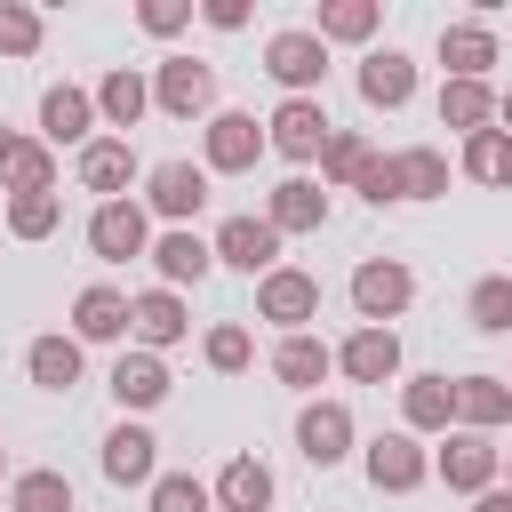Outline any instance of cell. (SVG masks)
I'll list each match as a JSON object with an SVG mask.
<instances>
[{
  "instance_id": "6da1fadb",
  "label": "cell",
  "mask_w": 512,
  "mask_h": 512,
  "mask_svg": "<svg viewBox=\"0 0 512 512\" xmlns=\"http://www.w3.org/2000/svg\"><path fill=\"white\" fill-rule=\"evenodd\" d=\"M328 136H336V120H328L320 96H280L272 120H264V152H280V160H296V168H312Z\"/></svg>"
},
{
  "instance_id": "7a4b0ae2",
  "label": "cell",
  "mask_w": 512,
  "mask_h": 512,
  "mask_svg": "<svg viewBox=\"0 0 512 512\" xmlns=\"http://www.w3.org/2000/svg\"><path fill=\"white\" fill-rule=\"evenodd\" d=\"M408 304H416V272H408L400 256H368V264L352 272V312H360V328H392Z\"/></svg>"
},
{
  "instance_id": "3957f363",
  "label": "cell",
  "mask_w": 512,
  "mask_h": 512,
  "mask_svg": "<svg viewBox=\"0 0 512 512\" xmlns=\"http://www.w3.org/2000/svg\"><path fill=\"white\" fill-rule=\"evenodd\" d=\"M264 72H272L288 96H320V80H328V40H320L312 24H288V32L264 40Z\"/></svg>"
},
{
  "instance_id": "277c9868",
  "label": "cell",
  "mask_w": 512,
  "mask_h": 512,
  "mask_svg": "<svg viewBox=\"0 0 512 512\" xmlns=\"http://www.w3.org/2000/svg\"><path fill=\"white\" fill-rule=\"evenodd\" d=\"M152 104H160L168 120L216 112V64H200V56H160V64H152Z\"/></svg>"
},
{
  "instance_id": "5b68a950",
  "label": "cell",
  "mask_w": 512,
  "mask_h": 512,
  "mask_svg": "<svg viewBox=\"0 0 512 512\" xmlns=\"http://www.w3.org/2000/svg\"><path fill=\"white\" fill-rule=\"evenodd\" d=\"M200 208H208V168H192V160L144 168V216H168V232H184Z\"/></svg>"
},
{
  "instance_id": "8992f818",
  "label": "cell",
  "mask_w": 512,
  "mask_h": 512,
  "mask_svg": "<svg viewBox=\"0 0 512 512\" xmlns=\"http://www.w3.org/2000/svg\"><path fill=\"white\" fill-rule=\"evenodd\" d=\"M256 320H272L280 336H304V320H320V280L296 264H272L256 280Z\"/></svg>"
},
{
  "instance_id": "52a82bcc",
  "label": "cell",
  "mask_w": 512,
  "mask_h": 512,
  "mask_svg": "<svg viewBox=\"0 0 512 512\" xmlns=\"http://www.w3.org/2000/svg\"><path fill=\"white\" fill-rule=\"evenodd\" d=\"M360 464H368V488H384V496H408V488L432 480V448L416 432H376L360 448Z\"/></svg>"
},
{
  "instance_id": "ba28073f",
  "label": "cell",
  "mask_w": 512,
  "mask_h": 512,
  "mask_svg": "<svg viewBox=\"0 0 512 512\" xmlns=\"http://www.w3.org/2000/svg\"><path fill=\"white\" fill-rule=\"evenodd\" d=\"M88 248H96L104 264H136V256H152V216H144V200H96V216H88Z\"/></svg>"
},
{
  "instance_id": "9c48e42d",
  "label": "cell",
  "mask_w": 512,
  "mask_h": 512,
  "mask_svg": "<svg viewBox=\"0 0 512 512\" xmlns=\"http://www.w3.org/2000/svg\"><path fill=\"white\" fill-rule=\"evenodd\" d=\"M296 456H304L312 472H336V464L352 456V408H344V400H304V408H296Z\"/></svg>"
},
{
  "instance_id": "30bf717a",
  "label": "cell",
  "mask_w": 512,
  "mask_h": 512,
  "mask_svg": "<svg viewBox=\"0 0 512 512\" xmlns=\"http://www.w3.org/2000/svg\"><path fill=\"white\" fill-rule=\"evenodd\" d=\"M432 472H440L456 496H480V488H496V472H504V448H496L488 432H448V440L432 448Z\"/></svg>"
},
{
  "instance_id": "8fae6325",
  "label": "cell",
  "mask_w": 512,
  "mask_h": 512,
  "mask_svg": "<svg viewBox=\"0 0 512 512\" xmlns=\"http://www.w3.org/2000/svg\"><path fill=\"white\" fill-rule=\"evenodd\" d=\"M200 152H208V176H248L264 160V120L256 112H208Z\"/></svg>"
},
{
  "instance_id": "7c38bea8",
  "label": "cell",
  "mask_w": 512,
  "mask_h": 512,
  "mask_svg": "<svg viewBox=\"0 0 512 512\" xmlns=\"http://www.w3.org/2000/svg\"><path fill=\"white\" fill-rule=\"evenodd\" d=\"M184 336H192V312H184L176 288L128 296V344H136V352H168V344H184Z\"/></svg>"
},
{
  "instance_id": "4fadbf2b",
  "label": "cell",
  "mask_w": 512,
  "mask_h": 512,
  "mask_svg": "<svg viewBox=\"0 0 512 512\" xmlns=\"http://www.w3.org/2000/svg\"><path fill=\"white\" fill-rule=\"evenodd\" d=\"M208 248H216V264H232V272H248V280H264V272L280 264V232H272L264 216H224Z\"/></svg>"
},
{
  "instance_id": "5bb4252c",
  "label": "cell",
  "mask_w": 512,
  "mask_h": 512,
  "mask_svg": "<svg viewBox=\"0 0 512 512\" xmlns=\"http://www.w3.org/2000/svg\"><path fill=\"white\" fill-rule=\"evenodd\" d=\"M40 144H48V152H56V144H96V96L72 88V80H56V88L40 96Z\"/></svg>"
},
{
  "instance_id": "9a60e30c",
  "label": "cell",
  "mask_w": 512,
  "mask_h": 512,
  "mask_svg": "<svg viewBox=\"0 0 512 512\" xmlns=\"http://www.w3.org/2000/svg\"><path fill=\"white\" fill-rule=\"evenodd\" d=\"M144 176V160H136V144L128 136H96V144H80V192H104V200H128V184Z\"/></svg>"
},
{
  "instance_id": "2e32d148",
  "label": "cell",
  "mask_w": 512,
  "mask_h": 512,
  "mask_svg": "<svg viewBox=\"0 0 512 512\" xmlns=\"http://www.w3.org/2000/svg\"><path fill=\"white\" fill-rule=\"evenodd\" d=\"M104 480L112 488H152L160 480V440L144 424H112L104 432Z\"/></svg>"
},
{
  "instance_id": "e0dca14e",
  "label": "cell",
  "mask_w": 512,
  "mask_h": 512,
  "mask_svg": "<svg viewBox=\"0 0 512 512\" xmlns=\"http://www.w3.org/2000/svg\"><path fill=\"white\" fill-rule=\"evenodd\" d=\"M152 272H160V288L184 296V288H200V280L216 272V248H208L192 224H184V232H160V240H152Z\"/></svg>"
},
{
  "instance_id": "ac0fdd59",
  "label": "cell",
  "mask_w": 512,
  "mask_h": 512,
  "mask_svg": "<svg viewBox=\"0 0 512 512\" xmlns=\"http://www.w3.org/2000/svg\"><path fill=\"white\" fill-rule=\"evenodd\" d=\"M88 96H96V120H104V128H120V136H128V128L152 112V80H144L136 64H112V72H104Z\"/></svg>"
},
{
  "instance_id": "d6986e66",
  "label": "cell",
  "mask_w": 512,
  "mask_h": 512,
  "mask_svg": "<svg viewBox=\"0 0 512 512\" xmlns=\"http://www.w3.org/2000/svg\"><path fill=\"white\" fill-rule=\"evenodd\" d=\"M336 368H344L352 384H392V376H400V336H392V328H352V336L336 344Z\"/></svg>"
},
{
  "instance_id": "ffe728a7",
  "label": "cell",
  "mask_w": 512,
  "mask_h": 512,
  "mask_svg": "<svg viewBox=\"0 0 512 512\" xmlns=\"http://www.w3.org/2000/svg\"><path fill=\"white\" fill-rule=\"evenodd\" d=\"M112 400H120L128 416L160 408V400H168V360H160V352H136V344H128V352L112 360Z\"/></svg>"
},
{
  "instance_id": "44dd1931",
  "label": "cell",
  "mask_w": 512,
  "mask_h": 512,
  "mask_svg": "<svg viewBox=\"0 0 512 512\" xmlns=\"http://www.w3.org/2000/svg\"><path fill=\"white\" fill-rule=\"evenodd\" d=\"M408 96H416V64H408L400 48L360 56V104H368V112H400Z\"/></svg>"
},
{
  "instance_id": "7402d4cb",
  "label": "cell",
  "mask_w": 512,
  "mask_h": 512,
  "mask_svg": "<svg viewBox=\"0 0 512 512\" xmlns=\"http://www.w3.org/2000/svg\"><path fill=\"white\" fill-rule=\"evenodd\" d=\"M264 224H272L280 240H288V232H320V224H328V192H320L312 176H288V184H272Z\"/></svg>"
},
{
  "instance_id": "603a6c76",
  "label": "cell",
  "mask_w": 512,
  "mask_h": 512,
  "mask_svg": "<svg viewBox=\"0 0 512 512\" xmlns=\"http://www.w3.org/2000/svg\"><path fill=\"white\" fill-rule=\"evenodd\" d=\"M120 336H128V296L104 288V280L80 288L72 296V344H120Z\"/></svg>"
},
{
  "instance_id": "cb8c5ba5",
  "label": "cell",
  "mask_w": 512,
  "mask_h": 512,
  "mask_svg": "<svg viewBox=\"0 0 512 512\" xmlns=\"http://www.w3.org/2000/svg\"><path fill=\"white\" fill-rule=\"evenodd\" d=\"M400 432H456V392H448V376H408L400 384Z\"/></svg>"
},
{
  "instance_id": "d4e9b609",
  "label": "cell",
  "mask_w": 512,
  "mask_h": 512,
  "mask_svg": "<svg viewBox=\"0 0 512 512\" xmlns=\"http://www.w3.org/2000/svg\"><path fill=\"white\" fill-rule=\"evenodd\" d=\"M448 392H456V432H496V424H512V384H504V376H456Z\"/></svg>"
},
{
  "instance_id": "484cf974",
  "label": "cell",
  "mask_w": 512,
  "mask_h": 512,
  "mask_svg": "<svg viewBox=\"0 0 512 512\" xmlns=\"http://www.w3.org/2000/svg\"><path fill=\"white\" fill-rule=\"evenodd\" d=\"M440 64H448V80H488V64H496V32H488L480 16L440 24Z\"/></svg>"
},
{
  "instance_id": "4316f807",
  "label": "cell",
  "mask_w": 512,
  "mask_h": 512,
  "mask_svg": "<svg viewBox=\"0 0 512 512\" xmlns=\"http://www.w3.org/2000/svg\"><path fill=\"white\" fill-rule=\"evenodd\" d=\"M328 368H336V352H328V344H320L312 328H304V336H280V344H272V376H280L288 392H320V376H328Z\"/></svg>"
},
{
  "instance_id": "83f0119b",
  "label": "cell",
  "mask_w": 512,
  "mask_h": 512,
  "mask_svg": "<svg viewBox=\"0 0 512 512\" xmlns=\"http://www.w3.org/2000/svg\"><path fill=\"white\" fill-rule=\"evenodd\" d=\"M208 496H216V512H264L272 504V464L264 456H232Z\"/></svg>"
},
{
  "instance_id": "f1b7e54d",
  "label": "cell",
  "mask_w": 512,
  "mask_h": 512,
  "mask_svg": "<svg viewBox=\"0 0 512 512\" xmlns=\"http://www.w3.org/2000/svg\"><path fill=\"white\" fill-rule=\"evenodd\" d=\"M440 128H456V136L496 128V88L488 80H440Z\"/></svg>"
},
{
  "instance_id": "f546056e",
  "label": "cell",
  "mask_w": 512,
  "mask_h": 512,
  "mask_svg": "<svg viewBox=\"0 0 512 512\" xmlns=\"http://www.w3.org/2000/svg\"><path fill=\"white\" fill-rule=\"evenodd\" d=\"M24 376L40 384V392H72L80 384V344L56 328V336H32V352H24Z\"/></svg>"
},
{
  "instance_id": "4dcf8cb0",
  "label": "cell",
  "mask_w": 512,
  "mask_h": 512,
  "mask_svg": "<svg viewBox=\"0 0 512 512\" xmlns=\"http://www.w3.org/2000/svg\"><path fill=\"white\" fill-rule=\"evenodd\" d=\"M368 160H376V144H368L360 128H336V136L320 144V192H328V184H344V192H352Z\"/></svg>"
},
{
  "instance_id": "1f68e13d",
  "label": "cell",
  "mask_w": 512,
  "mask_h": 512,
  "mask_svg": "<svg viewBox=\"0 0 512 512\" xmlns=\"http://www.w3.org/2000/svg\"><path fill=\"white\" fill-rule=\"evenodd\" d=\"M392 160H400V200H440V192H448V152L408 144V152H392Z\"/></svg>"
},
{
  "instance_id": "d6a6232c",
  "label": "cell",
  "mask_w": 512,
  "mask_h": 512,
  "mask_svg": "<svg viewBox=\"0 0 512 512\" xmlns=\"http://www.w3.org/2000/svg\"><path fill=\"white\" fill-rule=\"evenodd\" d=\"M464 176L472 184H512V136L504 128H480V136H464Z\"/></svg>"
},
{
  "instance_id": "836d02e7",
  "label": "cell",
  "mask_w": 512,
  "mask_h": 512,
  "mask_svg": "<svg viewBox=\"0 0 512 512\" xmlns=\"http://www.w3.org/2000/svg\"><path fill=\"white\" fill-rule=\"evenodd\" d=\"M8 512H72V480L64 472H16L8 480Z\"/></svg>"
},
{
  "instance_id": "e575fe53",
  "label": "cell",
  "mask_w": 512,
  "mask_h": 512,
  "mask_svg": "<svg viewBox=\"0 0 512 512\" xmlns=\"http://www.w3.org/2000/svg\"><path fill=\"white\" fill-rule=\"evenodd\" d=\"M376 24H384V8L376 0H320V40H376Z\"/></svg>"
},
{
  "instance_id": "d590c367",
  "label": "cell",
  "mask_w": 512,
  "mask_h": 512,
  "mask_svg": "<svg viewBox=\"0 0 512 512\" xmlns=\"http://www.w3.org/2000/svg\"><path fill=\"white\" fill-rule=\"evenodd\" d=\"M464 312H472V328H480V336H504V328H512V272H488V280H472Z\"/></svg>"
},
{
  "instance_id": "8d00e7d4",
  "label": "cell",
  "mask_w": 512,
  "mask_h": 512,
  "mask_svg": "<svg viewBox=\"0 0 512 512\" xmlns=\"http://www.w3.org/2000/svg\"><path fill=\"white\" fill-rule=\"evenodd\" d=\"M0 184H8V200H24V192H56V152H48V144H32V136H24V144H16V160H8V176H0Z\"/></svg>"
},
{
  "instance_id": "74e56055",
  "label": "cell",
  "mask_w": 512,
  "mask_h": 512,
  "mask_svg": "<svg viewBox=\"0 0 512 512\" xmlns=\"http://www.w3.org/2000/svg\"><path fill=\"white\" fill-rule=\"evenodd\" d=\"M56 224H64V200H56V192H24V200H8V232H16V240H48Z\"/></svg>"
},
{
  "instance_id": "f35d334b",
  "label": "cell",
  "mask_w": 512,
  "mask_h": 512,
  "mask_svg": "<svg viewBox=\"0 0 512 512\" xmlns=\"http://www.w3.org/2000/svg\"><path fill=\"white\" fill-rule=\"evenodd\" d=\"M200 352H208V368H216V376H240V368L256 360V336H248L240 320H224V328H208V344H200Z\"/></svg>"
},
{
  "instance_id": "ab89813d",
  "label": "cell",
  "mask_w": 512,
  "mask_h": 512,
  "mask_svg": "<svg viewBox=\"0 0 512 512\" xmlns=\"http://www.w3.org/2000/svg\"><path fill=\"white\" fill-rule=\"evenodd\" d=\"M0 56H40V8L32 0H0Z\"/></svg>"
},
{
  "instance_id": "60d3db41",
  "label": "cell",
  "mask_w": 512,
  "mask_h": 512,
  "mask_svg": "<svg viewBox=\"0 0 512 512\" xmlns=\"http://www.w3.org/2000/svg\"><path fill=\"white\" fill-rule=\"evenodd\" d=\"M152 512H216V496H208V480H192V472H160V480H152Z\"/></svg>"
},
{
  "instance_id": "b9f144b4",
  "label": "cell",
  "mask_w": 512,
  "mask_h": 512,
  "mask_svg": "<svg viewBox=\"0 0 512 512\" xmlns=\"http://www.w3.org/2000/svg\"><path fill=\"white\" fill-rule=\"evenodd\" d=\"M352 192H360L368 208H392V200H400V160H392V152H376V160L360 168V184H352Z\"/></svg>"
},
{
  "instance_id": "7bdbcfd3",
  "label": "cell",
  "mask_w": 512,
  "mask_h": 512,
  "mask_svg": "<svg viewBox=\"0 0 512 512\" xmlns=\"http://www.w3.org/2000/svg\"><path fill=\"white\" fill-rule=\"evenodd\" d=\"M136 24H144L152 40H176V32L192 24V0H144V8H136Z\"/></svg>"
},
{
  "instance_id": "ee69618b",
  "label": "cell",
  "mask_w": 512,
  "mask_h": 512,
  "mask_svg": "<svg viewBox=\"0 0 512 512\" xmlns=\"http://www.w3.org/2000/svg\"><path fill=\"white\" fill-rule=\"evenodd\" d=\"M200 24H216V32H240V24H248V0H200Z\"/></svg>"
},
{
  "instance_id": "f6af8a7d",
  "label": "cell",
  "mask_w": 512,
  "mask_h": 512,
  "mask_svg": "<svg viewBox=\"0 0 512 512\" xmlns=\"http://www.w3.org/2000/svg\"><path fill=\"white\" fill-rule=\"evenodd\" d=\"M472 512H512V488H504V480H496V488H480V496H472Z\"/></svg>"
},
{
  "instance_id": "bcb514c9",
  "label": "cell",
  "mask_w": 512,
  "mask_h": 512,
  "mask_svg": "<svg viewBox=\"0 0 512 512\" xmlns=\"http://www.w3.org/2000/svg\"><path fill=\"white\" fill-rule=\"evenodd\" d=\"M16 144H24V136H16V128H0V176H8V160H16Z\"/></svg>"
},
{
  "instance_id": "7dc6e473",
  "label": "cell",
  "mask_w": 512,
  "mask_h": 512,
  "mask_svg": "<svg viewBox=\"0 0 512 512\" xmlns=\"http://www.w3.org/2000/svg\"><path fill=\"white\" fill-rule=\"evenodd\" d=\"M496 128H504V136H512V88H504V96H496Z\"/></svg>"
},
{
  "instance_id": "c3c4849f",
  "label": "cell",
  "mask_w": 512,
  "mask_h": 512,
  "mask_svg": "<svg viewBox=\"0 0 512 512\" xmlns=\"http://www.w3.org/2000/svg\"><path fill=\"white\" fill-rule=\"evenodd\" d=\"M496 480H504V488H512V448H504V472H496Z\"/></svg>"
},
{
  "instance_id": "681fc988",
  "label": "cell",
  "mask_w": 512,
  "mask_h": 512,
  "mask_svg": "<svg viewBox=\"0 0 512 512\" xmlns=\"http://www.w3.org/2000/svg\"><path fill=\"white\" fill-rule=\"evenodd\" d=\"M0 472H8V448H0Z\"/></svg>"
}]
</instances>
